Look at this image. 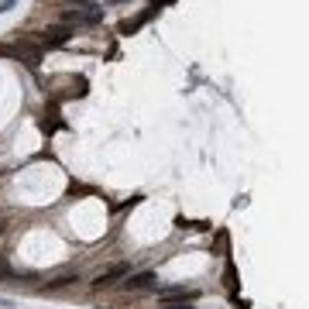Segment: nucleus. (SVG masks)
<instances>
[{
  "label": "nucleus",
  "mask_w": 309,
  "mask_h": 309,
  "mask_svg": "<svg viewBox=\"0 0 309 309\" xmlns=\"http://www.w3.org/2000/svg\"><path fill=\"white\" fill-rule=\"evenodd\" d=\"M72 282H79V278H76V275H62L55 282H48V289H66V285H72Z\"/></svg>",
  "instance_id": "6"
},
{
  "label": "nucleus",
  "mask_w": 309,
  "mask_h": 309,
  "mask_svg": "<svg viewBox=\"0 0 309 309\" xmlns=\"http://www.w3.org/2000/svg\"><path fill=\"white\" fill-rule=\"evenodd\" d=\"M69 38H72V28L69 24H62V28H52V31H45V45H66Z\"/></svg>",
  "instance_id": "5"
},
{
  "label": "nucleus",
  "mask_w": 309,
  "mask_h": 309,
  "mask_svg": "<svg viewBox=\"0 0 309 309\" xmlns=\"http://www.w3.org/2000/svg\"><path fill=\"white\" fill-rule=\"evenodd\" d=\"M103 21V7H90V11H66L62 14V24H100Z\"/></svg>",
  "instance_id": "1"
},
{
  "label": "nucleus",
  "mask_w": 309,
  "mask_h": 309,
  "mask_svg": "<svg viewBox=\"0 0 309 309\" xmlns=\"http://www.w3.org/2000/svg\"><path fill=\"white\" fill-rule=\"evenodd\" d=\"M76 4H86V0H76Z\"/></svg>",
  "instance_id": "8"
},
{
  "label": "nucleus",
  "mask_w": 309,
  "mask_h": 309,
  "mask_svg": "<svg viewBox=\"0 0 309 309\" xmlns=\"http://www.w3.org/2000/svg\"><path fill=\"white\" fill-rule=\"evenodd\" d=\"M161 309H193V302H182V299L179 302H161Z\"/></svg>",
  "instance_id": "7"
},
{
  "label": "nucleus",
  "mask_w": 309,
  "mask_h": 309,
  "mask_svg": "<svg viewBox=\"0 0 309 309\" xmlns=\"http://www.w3.org/2000/svg\"><path fill=\"white\" fill-rule=\"evenodd\" d=\"M196 302L199 299V292L196 289H182V285H175V289H158V302Z\"/></svg>",
  "instance_id": "3"
},
{
  "label": "nucleus",
  "mask_w": 309,
  "mask_h": 309,
  "mask_svg": "<svg viewBox=\"0 0 309 309\" xmlns=\"http://www.w3.org/2000/svg\"><path fill=\"white\" fill-rule=\"evenodd\" d=\"M127 275H131V268H127L124 261H117V264H110L107 272L96 275V282H93V285H96V289H107V285H114L117 278H127Z\"/></svg>",
  "instance_id": "2"
},
{
  "label": "nucleus",
  "mask_w": 309,
  "mask_h": 309,
  "mask_svg": "<svg viewBox=\"0 0 309 309\" xmlns=\"http://www.w3.org/2000/svg\"><path fill=\"white\" fill-rule=\"evenodd\" d=\"M151 282H155V272H137V275H127L124 289L127 292H137V289H148Z\"/></svg>",
  "instance_id": "4"
}]
</instances>
